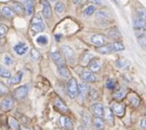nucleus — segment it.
I'll use <instances>...</instances> for the list:
<instances>
[{
  "mask_svg": "<svg viewBox=\"0 0 146 130\" xmlns=\"http://www.w3.org/2000/svg\"><path fill=\"white\" fill-rule=\"evenodd\" d=\"M44 29H45V26L43 21V18L41 14H36L31 22V30L33 32V34H37L38 32H41Z\"/></svg>",
  "mask_w": 146,
  "mask_h": 130,
  "instance_id": "1",
  "label": "nucleus"
},
{
  "mask_svg": "<svg viewBox=\"0 0 146 130\" xmlns=\"http://www.w3.org/2000/svg\"><path fill=\"white\" fill-rule=\"evenodd\" d=\"M78 89H79V85L76 79L74 77L70 78L67 84V91L68 96L71 99H74L78 95Z\"/></svg>",
  "mask_w": 146,
  "mask_h": 130,
  "instance_id": "2",
  "label": "nucleus"
},
{
  "mask_svg": "<svg viewBox=\"0 0 146 130\" xmlns=\"http://www.w3.org/2000/svg\"><path fill=\"white\" fill-rule=\"evenodd\" d=\"M13 105L14 100L11 97H4L0 100V110L3 112H9L13 108Z\"/></svg>",
  "mask_w": 146,
  "mask_h": 130,
  "instance_id": "3",
  "label": "nucleus"
},
{
  "mask_svg": "<svg viewBox=\"0 0 146 130\" xmlns=\"http://www.w3.org/2000/svg\"><path fill=\"white\" fill-rule=\"evenodd\" d=\"M62 52H63L64 56L67 59V60L69 63L73 64L75 60V53H74V49L68 45H62Z\"/></svg>",
  "mask_w": 146,
  "mask_h": 130,
  "instance_id": "4",
  "label": "nucleus"
},
{
  "mask_svg": "<svg viewBox=\"0 0 146 130\" xmlns=\"http://www.w3.org/2000/svg\"><path fill=\"white\" fill-rule=\"evenodd\" d=\"M28 93V87L27 85H22L19 88H17L15 91H14V97L18 100H24Z\"/></svg>",
  "mask_w": 146,
  "mask_h": 130,
  "instance_id": "5",
  "label": "nucleus"
},
{
  "mask_svg": "<svg viewBox=\"0 0 146 130\" xmlns=\"http://www.w3.org/2000/svg\"><path fill=\"white\" fill-rule=\"evenodd\" d=\"M111 109H112L113 112L116 116H118L120 118L123 117L124 114H125V106L123 104H121V103H118V102H115V103L112 104V108Z\"/></svg>",
  "mask_w": 146,
  "mask_h": 130,
  "instance_id": "6",
  "label": "nucleus"
},
{
  "mask_svg": "<svg viewBox=\"0 0 146 130\" xmlns=\"http://www.w3.org/2000/svg\"><path fill=\"white\" fill-rule=\"evenodd\" d=\"M59 123H60V125L62 129L66 130H72L74 128V125H73V123L71 121V119L68 117H65V116H62L59 119Z\"/></svg>",
  "mask_w": 146,
  "mask_h": 130,
  "instance_id": "7",
  "label": "nucleus"
},
{
  "mask_svg": "<svg viewBox=\"0 0 146 130\" xmlns=\"http://www.w3.org/2000/svg\"><path fill=\"white\" fill-rule=\"evenodd\" d=\"M91 41L94 45L99 47L105 43L106 37L102 34H94L91 37Z\"/></svg>",
  "mask_w": 146,
  "mask_h": 130,
  "instance_id": "8",
  "label": "nucleus"
},
{
  "mask_svg": "<svg viewBox=\"0 0 146 130\" xmlns=\"http://www.w3.org/2000/svg\"><path fill=\"white\" fill-rule=\"evenodd\" d=\"M88 67L92 72H98L101 70V62L99 59L93 58L88 64Z\"/></svg>",
  "mask_w": 146,
  "mask_h": 130,
  "instance_id": "9",
  "label": "nucleus"
},
{
  "mask_svg": "<svg viewBox=\"0 0 146 130\" xmlns=\"http://www.w3.org/2000/svg\"><path fill=\"white\" fill-rule=\"evenodd\" d=\"M80 77L82 80H84L85 82H87V83L96 82V76L94 75V73L92 72H90V71H84L81 73Z\"/></svg>",
  "mask_w": 146,
  "mask_h": 130,
  "instance_id": "10",
  "label": "nucleus"
},
{
  "mask_svg": "<svg viewBox=\"0 0 146 130\" xmlns=\"http://www.w3.org/2000/svg\"><path fill=\"white\" fill-rule=\"evenodd\" d=\"M51 59L54 61V63L56 65V66H64L65 62L64 60L62 59L61 54L58 51H54L51 53Z\"/></svg>",
  "mask_w": 146,
  "mask_h": 130,
  "instance_id": "11",
  "label": "nucleus"
},
{
  "mask_svg": "<svg viewBox=\"0 0 146 130\" xmlns=\"http://www.w3.org/2000/svg\"><path fill=\"white\" fill-rule=\"evenodd\" d=\"M92 111L96 117H102V116H104V108L102 104L95 103L92 106Z\"/></svg>",
  "mask_w": 146,
  "mask_h": 130,
  "instance_id": "12",
  "label": "nucleus"
},
{
  "mask_svg": "<svg viewBox=\"0 0 146 130\" xmlns=\"http://www.w3.org/2000/svg\"><path fill=\"white\" fill-rule=\"evenodd\" d=\"M89 92V87L87 84L86 83H80L79 85V89H78V96L80 100H84L86 98V94Z\"/></svg>",
  "mask_w": 146,
  "mask_h": 130,
  "instance_id": "13",
  "label": "nucleus"
},
{
  "mask_svg": "<svg viewBox=\"0 0 146 130\" xmlns=\"http://www.w3.org/2000/svg\"><path fill=\"white\" fill-rule=\"evenodd\" d=\"M104 116L105 118V120L107 121L108 123L110 125L114 124V112L111 108L110 107H105L104 112Z\"/></svg>",
  "mask_w": 146,
  "mask_h": 130,
  "instance_id": "14",
  "label": "nucleus"
},
{
  "mask_svg": "<svg viewBox=\"0 0 146 130\" xmlns=\"http://www.w3.org/2000/svg\"><path fill=\"white\" fill-rule=\"evenodd\" d=\"M97 51L99 54H110V53H112L114 51L113 45H112V43L111 44H106V45L104 44L102 46H99L97 49Z\"/></svg>",
  "mask_w": 146,
  "mask_h": 130,
  "instance_id": "15",
  "label": "nucleus"
},
{
  "mask_svg": "<svg viewBox=\"0 0 146 130\" xmlns=\"http://www.w3.org/2000/svg\"><path fill=\"white\" fill-rule=\"evenodd\" d=\"M55 106L60 111V112H64V113H66V112H68V106H66V104L59 98V97H56V100H55Z\"/></svg>",
  "mask_w": 146,
  "mask_h": 130,
  "instance_id": "16",
  "label": "nucleus"
},
{
  "mask_svg": "<svg viewBox=\"0 0 146 130\" xmlns=\"http://www.w3.org/2000/svg\"><path fill=\"white\" fill-rule=\"evenodd\" d=\"M14 50L17 54L22 55V54H26L27 51L28 50V46L26 45L24 43H20L14 47Z\"/></svg>",
  "mask_w": 146,
  "mask_h": 130,
  "instance_id": "17",
  "label": "nucleus"
},
{
  "mask_svg": "<svg viewBox=\"0 0 146 130\" xmlns=\"http://www.w3.org/2000/svg\"><path fill=\"white\" fill-rule=\"evenodd\" d=\"M51 8L50 3H48L47 0L43 1V15L46 19H50L51 17Z\"/></svg>",
  "mask_w": 146,
  "mask_h": 130,
  "instance_id": "18",
  "label": "nucleus"
},
{
  "mask_svg": "<svg viewBox=\"0 0 146 130\" xmlns=\"http://www.w3.org/2000/svg\"><path fill=\"white\" fill-rule=\"evenodd\" d=\"M22 75L23 73L21 72H17L14 77H10L9 78H8L7 80V83L9 85H12V84H17V83H20L21 81V78H22Z\"/></svg>",
  "mask_w": 146,
  "mask_h": 130,
  "instance_id": "19",
  "label": "nucleus"
},
{
  "mask_svg": "<svg viewBox=\"0 0 146 130\" xmlns=\"http://www.w3.org/2000/svg\"><path fill=\"white\" fill-rule=\"evenodd\" d=\"M94 58V55L91 53H85L81 55L80 57V65L81 66H88L89 62Z\"/></svg>",
  "mask_w": 146,
  "mask_h": 130,
  "instance_id": "20",
  "label": "nucleus"
},
{
  "mask_svg": "<svg viewBox=\"0 0 146 130\" xmlns=\"http://www.w3.org/2000/svg\"><path fill=\"white\" fill-rule=\"evenodd\" d=\"M146 26V21L144 20L143 19L138 17L136 19H134L133 20V28L136 30V31H139V30H142L143 28H145Z\"/></svg>",
  "mask_w": 146,
  "mask_h": 130,
  "instance_id": "21",
  "label": "nucleus"
},
{
  "mask_svg": "<svg viewBox=\"0 0 146 130\" xmlns=\"http://www.w3.org/2000/svg\"><path fill=\"white\" fill-rule=\"evenodd\" d=\"M92 124L96 129L103 130L104 129V121L101 118V117H95L92 119Z\"/></svg>",
  "mask_w": 146,
  "mask_h": 130,
  "instance_id": "22",
  "label": "nucleus"
},
{
  "mask_svg": "<svg viewBox=\"0 0 146 130\" xmlns=\"http://www.w3.org/2000/svg\"><path fill=\"white\" fill-rule=\"evenodd\" d=\"M12 8L14 9V11L16 12L18 14H20V15H24L25 14L26 10H25L24 6L21 3H17V2H14V3H12Z\"/></svg>",
  "mask_w": 146,
  "mask_h": 130,
  "instance_id": "23",
  "label": "nucleus"
},
{
  "mask_svg": "<svg viewBox=\"0 0 146 130\" xmlns=\"http://www.w3.org/2000/svg\"><path fill=\"white\" fill-rule=\"evenodd\" d=\"M57 71L58 73L61 77H64V78H69L70 77V72L68 70V68L66 67V66H61L57 67Z\"/></svg>",
  "mask_w": 146,
  "mask_h": 130,
  "instance_id": "24",
  "label": "nucleus"
},
{
  "mask_svg": "<svg viewBox=\"0 0 146 130\" xmlns=\"http://www.w3.org/2000/svg\"><path fill=\"white\" fill-rule=\"evenodd\" d=\"M24 8L27 14H32L33 12V0H24Z\"/></svg>",
  "mask_w": 146,
  "mask_h": 130,
  "instance_id": "25",
  "label": "nucleus"
},
{
  "mask_svg": "<svg viewBox=\"0 0 146 130\" xmlns=\"http://www.w3.org/2000/svg\"><path fill=\"white\" fill-rule=\"evenodd\" d=\"M8 123L9 125V127L12 129V130H20V125L19 123L17 122V120L12 117H9L8 118Z\"/></svg>",
  "mask_w": 146,
  "mask_h": 130,
  "instance_id": "26",
  "label": "nucleus"
},
{
  "mask_svg": "<svg viewBox=\"0 0 146 130\" xmlns=\"http://www.w3.org/2000/svg\"><path fill=\"white\" fill-rule=\"evenodd\" d=\"M128 100H129V101H130V103H131V105L133 106H134V107H138L139 106L140 101H139V97L135 94H133V93L130 94L129 96H128Z\"/></svg>",
  "mask_w": 146,
  "mask_h": 130,
  "instance_id": "27",
  "label": "nucleus"
},
{
  "mask_svg": "<svg viewBox=\"0 0 146 130\" xmlns=\"http://www.w3.org/2000/svg\"><path fill=\"white\" fill-rule=\"evenodd\" d=\"M2 14L5 17V18H12L14 17V11L12 9H10L9 7H7V6H4L3 8V10H2Z\"/></svg>",
  "mask_w": 146,
  "mask_h": 130,
  "instance_id": "28",
  "label": "nucleus"
},
{
  "mask_svg": "<svg viewBox=\"0 0 146 130\" xmlns=\"http://www.w3.org/2000/svg\"><path fill=\"white\" fill-rule=\"evenodd\" d=\"M0 77L4 78H9L11 77V72L3 65H0Z\"/></svg>",
  "mask_w": 146,
  "mask_h": 130,
  "instance_id": "29",
  "label": "nucleus"
},
{
  "mask_svg": "<svg viewBox=\"0 0 146 130\" xmlns=\"http://www.w3.org/2000/svg\"><path fill=\"white\" fill-rule=\"evenodd\" d=\"M126 95V91L124 89H120L118 91H116L114 95H113V97L114 99H115L116 100H122Z\"/></svg>",
  "mask_w": 146,
  "mask_h": 130,
  "instance_id": "30",
  "label": "nucleus"
},
{
  "mask_svg": "<svg viewBox=\"0 0 146 130\" xmlns=\"http://www.w3.org/2000/svg\"><path fill=\"white\" fill-rule=\"evenodd\" d=\"M108 35H109L110 37L114 38V39H118V38L121 37V33H120V32H119L116 28H112V29H110Z\"/></svg>",
  "mask_w": 146,
  "mask_h": 130,
  "instance_id": "31",
  "label": "nucleus"
},
{
  "mask_svg": "<svg viewBox=\"0 0 146 130\" xmlns=\"http://www.w3.org/2000/svg\"><path fill=\"white\" fill-rule=\"evenodd\" d=\"M113 45V49H114V51H122L125 49V47L124 45L121 43V42H114L112 43Z\"/></svg>",
  "mask_w": 146,
  "mask_h": 130,
  "instance_id": "32",
  "label": "nucleus"
},
{
  "mask_svg": "<svg viewBox=\"0 0 146 130\" xmlns=\"http://www.w3.org/2000/svg\"><path fill=\"white\" fill-rule=\"evenodd\" d=\"M115 66L120 69L124 68L127 66V60L126 59H120L115 62Z\"/></svg>",
  "mask_w": 146,
  "mask_h": 130,
  "instance_id": "33",
  "label": "nucleus"
},
{
  "mask_svg": "<svg viewBox=\"0 0 146 130\" xmlns=\"http://www.w3.org/2000/svg\"><path fill=\"white\" fill-rule=\"evenodd\" d=\"M96 11V8H95V6H93V5H90V6H88L86 9H85V11H84V14H85V15H86V16H90V15H92V14H94V12Z\"/></svg>",
  "mask_w": 146,
  "mask_h": 130,
  "instance_id": "34",
  "label": "nucleus"
},
{
  "mask_svg": "<svg viewBox=\"0 0 146 130\" xmlns=\"http://www.w3.org/2000/svg\"><path fill=\"white\" fill-rule=\"evenodd\" d=\"M55 9H56V11L58 13V14H62L65 10V7H64V4L62 3H56V5H55Z\"/></svg>",
  "mask_w": 146,
  "mask_h": 130,
  "instance_id": "35",
  "label": "nucleus"
},
{
  "mask_svg": "<svg viewBox=\"0 0 146 130\" xmlns=\"http://www.w3.org/2000/svg\"><path fill=\"white\" fill-rule=\"evenodd\" d=\"M115 87V81L112 78H109L106 82V88L110 90H113Z\"/></svg>",
  "mask_w": 146,
  "mask_h": 130,
  "instance_id": "36",
  "label": "nucleus"
},
{
  "mask_svg": "<svg viewBox=\"0 0 146 130\" xmlns=\"http://www.w3.org/2000/svg\"><path fill=\"white\" fill-rule=\"evenodd\" d=\"M97 16L100 17V18L106 19V18L110 17V14L108 11H106V10H99V11L97 12Z\"/></svg>",
  "mask_w": 146,
  "mask_h": 130,
  "instance_id": "37",
  "label": "nucleus"
},
{
  "mask_svg": "<svg viewBox=\"0 0 146 130\" xmlns=\"http://www.w3.org/2000/svg\"><path fill=\"white\" fill-rule=\"evenodd\" d=\"M37 43L40 45H45L48 43V38L46 36H40L37 38Z\"/></svg>",
  "mask_w": 146,
  "mask_h": 130,
  "instance_id": "38",
  "label": "nucleus"
},
{
  "mask_svg": "<svg viewBox=\"0 0 146 130\" xmlns=\"http://www.w3.org/2000/svg\"><path fill=\"white\" fill-rule=\"evenodd\" d=\"M88 95L91 100H97L98 98V93L96 89H92L91 91L88 92Z\"/></svg>",
  "mask_w": 146,
  "mask_h": 130,
  "instance_id": "39",
  "label": "nucleus"
},
{
  "mask_svg": "<svg viewBox=\"0 0 146 130\" xmlns=\"http://www.w3.org/2000/svg\"><path fill=\"white\" fill-rule=\"evenodd\" d=\"M137 13H138V15L139 18L143 19L144 20L146 21V10L143 9H139L137 10Z\"/></svg>",
  "mask_w": 146,
  "mask_h": 130,
  "instance_id": "40",
  "label": "nucleus"
},
{
  "mask_svg": "<svg viewBox=\"0 0 146 130\" xmlns=\"http://www.w3.org/2000/svg\"><path fill=\"white\" fill-rule=\"evenodd\" d=\"M31 56H32V58H33V60H38V59L40 57V54H39V52H38L37 49H33L31 50Z\"/></svg>",
  "mask_w": 146,
  "mask_h": 130,
  "instance_id": "41",
  "label": "nucleus"
},
{
  "mask_svg": "<svg viewBox=\"0 0 146 130\" xmlns=\"http://www.w3.org/2000/svg\"><path fill=\"white\" fill-rule=\"evenodd\" d=\"M7 31H8V27L3 24H0V38L3 37L7 33Z\"/></svg>",
  "mask_w": 146,
  "mask_h": 130,
  "instance_id": "42",
  "label": "nucleus"
},
{
  "mask_svg": "<svg viewBox=\"0 0 146 130\" xmlns=\"http://www.w3.org/2000/svg\"><path fill=\"white\" fill-rule=\"evenodd\" d=\"M82 118H83V120H84V122H85V123L86 124H90V122H91V118H90V115L89 114H87L86 112H84L83 114H82Z\"/></svg>",
  "mask_w": 146,
  "mask_h": 130,
  "instance_id": "43",
  "label": "nucleus"
},
{
  "mask_svg": "<svg viewBox=\"0 0 146 130\" xmlns=\"http://www.w3.org/2000/svg\"><path fill=\"white\" fill-rule=\"evenodd\" d=\"M6 93H8V89H7V87H5L3 83H0V95H4V94H6Z\"/></svg>",
  "mask_w": 146,
  "mask_h": 130,
  "instance_id": "44",
  "label": "nucleus"
},
{
  "mask_svg": "<svg viewBox=\"0 0 146 130\" xmlns=\"http://www.w3.org/2000/svg\"><path fill=\"white\" fill-rule=\"evenodd\" d=\"M4 62L7 64V65H9V66H10L12 63H13V60H12V58L9 56V55H5L4 56Z\"/></svg>",
  "mask_w": 146,
  "mask_h": 130,
  "instance_id": "45",
  "label": "nucleus"
},
{
  "mask_svg": "<svg viewBox=\"0 0 146 130\" xmlns=\"http://www.w3.org/2000/svg\"><path fill=\"white\" fill-rule=\"evenodd\" d=\"M139 43L140 45L146 47V37L145 36H141L139 38Z\"/></svg>",
  "mask_w": 146,
  "mask_h": 130,
  "instance_id": "46",
  "label": "nucleus"
},
{
  "mask_svg": "<svg viewBox=\"0 0 146 130\" xmlns=\"http://www.w3.org/2000/svg\"><path fill=\"white\" fill-rule=\"evenodd\" d=\"M140 127L143 129H146V118H143L140 122Z\"/></svg>",
  "mask_w": 146,
  "mask_h": 130,
  "instance_id": "47",
  "label": "nucleus"
},
{
  "mask_svg": "<svg viewBox=\"0 0 146 130\" xmlns=\"http://www.w3.org/2000/svg\"><path fill=\"white\" fill-rule=\"evenodd\" d=\"M88 3H92V4L100 5V4H101V0H88Z\"/></svg>",
  "mask_w": 146,
  "mask_h": 130,
  "instance_id": "48",
  "label": "nucleus"
},
{
  "mask_svg": "<svg viewBox=\"0 0 146 130\" xmlns=\"http://www.w3.org/2000/svg\"><path fill=\"white\" fill-rule=\"evenodd\" d=\"M21 130H30L29 129H27V128H26V127H23V128H21Z\"/></svg>",
  "mask_w": 146,
  "mask_h": 130,
  "instance_id": "49",
  "label": "nucleus"
},
{
  "mask_svg": "<svg viewBox=\"0 0 146 130\" xmlns=\"http://www.w3.org/2000/svg\"><path fill=\"white\" fill-rule=\"evenodd\" d=\"M113 1H114V2H115V3H117V1H116V0H113Z\"/></svg>",
  "mask_w": 146,
  "mask_h": 130,
  "instance_id": "50",
  "label": "nucleus"
},
{
  "mask_svg": "<svg viewBox=\"0 0 146 130\" xmlns=\"http://www.w3.org/2000/svg\"><path fill=\"white\" fill-rule=\"evenodd\" d=\"M50 2H55L56 0H50Z\"/></svg>",
  "mask_w": 146,
  "mask_h": 130,
  "instance_id": "51",
  "label": "nucleus"
}]
</instances>
